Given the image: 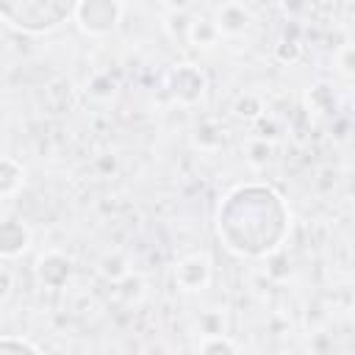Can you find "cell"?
Listing matches in <instances>:
<instances>
[{
    "mask_svg": "<svg viewBox=\"0 0 355 355\" xmlns=\"http://www.w3.org/2000/svg\"><path fill=\"white\" fill-rule=\"evenodd\" d=\"M75 19H78L83 33L105 36L122 19V0H78Z\"/></svg>",
    "mask_w": 355,
    "mask_h": 355,
    "instance_id": "6da1fadb",
    "label": "cell"
},
{
    "mask_svg": "<svg viewBox=\"0 0 355 355\" xmlns=\"http://www.w3.org/2000/svg\"><path fill=\"white\" fill-rule=\"evenodd\" d=\"M211 275H214V266L205 252L183 255L175 263V283L180 291H202L211 283Z\"/></svg>",
    "mask_w": 355,
    "mask_h": 355,
    "instance_id": "7a4b0ae2",
    "label": "cell"
},
{
    "mask_svg": "<svg viewBox=\"0 0 355 355\" xmlns=\"http://www.w3.org/2000/svg\"><path fill=\"white\" fill-rule=\"evenodd\" d=\"M172 94L183 105H194L205 94V75L194 64H183L172 72Z\"/></svg>",
    "mask_w": 355,
    "mask_h": 355,
    "instance_id": "3957f363",
    "label": "cell"
},
{
    "mask_svg": "<svg viewBox=\"0 0 355 355\" xmlns=\"http://www.w3.org/2000/svg\"><path fill=\"white\" fill-rule=\"evenodd\" d=\"M69 272H72V261L64 252H58V250H47L36 261L39 283L47 286V288H61L69 280Z\"/></svg>",
    "mask_w": 355,
    "mask_h": 355,
    "instance_id": "277c9868",
    "label": "cell"
},
{
    "mask_svg": "<svg viewBox=\"0 0 355 355\" xmlns=\"http://www.w3.org/2000/svg\"><path fill=\"white\" fill-rule=\"evenodd\" d=\"M31 230L22 219H3L0 222V258H17L28 250Z\"/></svg>",
    "mask_w": 355,
    "mask_h": 355,
    "instance_id": "5b68a950",
    "label": "cell"
},
{
    "mask_svg": "<svg viewBox=\"0 0 355 355\" xmlns=\"http://www.w3.org/2000/svg\"><path fill=\"white\" fill-rule=\"evenodd\" d=\"M214 22H216V28H219L222 36H241V33L250 28L252 17H250V11H247L244 3L227 0V3L219 8V14H216Z\"/></svg>",
    "mask_w": 355,
    "mask_h": 355,
    "instance_id": "8992f818",
    "label": "cell"
},
{
    "mask_svg": "<svg viewBox=\"0 0 355 355\" xmlns=\"http://www.w3.org/2000/svg\"><path fill=\"white\" fill-rule=\"evenodd\" d=\"M186 39H189L194 47H214V44L222 39V33H219V28H216L214 19H208V17H197L194 22H189V28H186Z\"/></svg>",
    "mask_w": 355,
    "mask_h": 355,
    "instance_id": "52a82bcc",
    "label": "cell"
},
{
    "mask_svg": "<svg viewBox=\"0 0 355 355\" xmlns=\"http://www.w3.org/2000/svg\"><path fill=\"white\" fill-rule=\"evenodd\" d=\"M22 186V166L14 158H0V197L14 194Z\"/></svg>",
    "mask_w": 355,
    "mask_h": 355,
    "instance_id": "ba28073f",
    "label": "cell"
},
{
    "mask_svg": "<svg viewBox=\"0 0 355 355\" xmlns=\"http://www.w3.org/2000/svg\"><path fill=\"white\" fill-rule=\"evenodd\" d=\"M233 114L239 119H258L263 114V103L255 94H239L233 103Z\"/></svg>",
    "mask_w": 355,
    "mask_h": 355,
    "instance_id": "9c48e42d",
    "label": "cell"
},
{
    "mask_svg": "<svg viewBox=\"0 0 355 355\" xmlns=\"http://www.w3.org/2000/svg\"><path fill=\"white\" fill-rule=\"evenodd\" d=\"M100 272L108 277V280H122L125 275H128V266H125V261H122V255H105L103 261H100Z\"/></svg>",
    "mask_w": 355,
    "mask_h": 355,
    "instance_id": "30bf717a",
    "label": "cell"
},
{
    "mask_svg": "<svg viewBox=\"0 0 355 355\" xmlns=\"http://www.w3.org/2000/svg\"><path fill=\"white\" fill-rule=\"evenodd\" d=\"M197 349H202V352H233V349H239V347H236L233 341L222 338V333H211L205 341L197 344Z\"/></svg>",
    "mask_w": 355,
    "mask_h": 355,
    "instance_id": "8fae6325",
    "label": "cell"
},
{
    "mask_svg": "<svg viewBox=\"0 0 355 355\" xmlns=\"http://www.w3.org/2000/svg\"><path fill=\"white\" fill-rule=\"evenodd\" d=\"M3 349H17V352L31 349V352H39L42 347H39V344H33V341H28V338H11V336H0V352H3Z\"/></svg>",
    "mask_w": 355,
    "mask_h": 355,
    "instance_id": "7c38bea8",
    "label": "cell"
},
{
    "mask_svg": "<svg viewBox=\"0 0 355 355\" xmlns=\"http://www.w3.org/2000/svg\"><path fill=\"white\" fill-rule=\"evenodd\" d=\"M11 288H14V275H11V269H8V266H3V263H0V302H3V300H8Z\"/></svg>",
    "mask_w": 355,
    "mask_h": 355,
    "instance_id": "4fadbf2b",
    "label": "cell"
},
{
    "mask_svg": "<svg viewBox=\"0 0 355 355\" xmlns=\"http://www.w3.org/2000/svg\"><path fill=\"white\" fill-rule=\"evenodd\" d=\"M191 6V0H169V8L172 11H186Z\"/></svg>",
    "mask_w": 355,
    "mask_h": 355,
    "instance_id": "5bb4252c",
    "label": "cell"
}]
</instances>
